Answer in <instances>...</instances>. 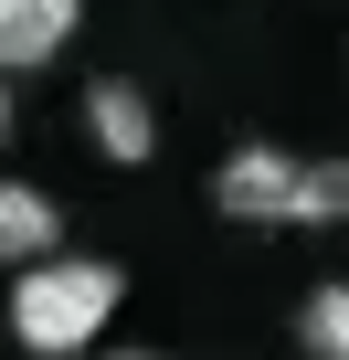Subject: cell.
Masks as SVG:
<instances>
[{
    "label": "cell",
    "instance_id": "1",
    "mask_svg": "<svg viewBox=\"0 0 349 360\" xmlns=\"http://www.w3.org/2000/svg\"><path fill=\"white\" fill-rule=\"evenodd\" d=\"M117 297H127V276H117L106 255H32L22 286H11V339H22L32 360H74V349L117 318Z\"/></svg>",
    "mask_w": 349,
    "mask_h": 360
},
{
    "label": "cell",
    "instance_id": "2",
    "mask_svg": "<svg viewBox=\"0 0 349 360\" xmlns=\"http://www.w3.org/2000/svg\"><path fill=\"white\" fill-rule=\"evenodd\" d=\"M212 202L233 223H349V159H286V148H233L212 169Z\"/></svg>",
    "mask_w": 349,
    "mask_h": 360
},
{
    "label": "cell",
    "instance_id": "3",
    "mask_svg": "<svg viewBox=\"0 0 349 360\" xmlns=\"http://www.w3.org/2000/svg\"><path fill=\"white\" fill-rule=\"evenodd\" d=\"M85 138H96L117 169H138V159L159 148V106H148L127 75H96V85H85Z\"/></svg>",
    "mask_w": 349,
    "mask_h": 360
},
{
    "label": "cell",
    "instance_id": "4",
    "mask_svg": "<svg viewBox=\"0 0 349 360\" xmlns=\"http://www.w3.org/2000/svg\"><path fill=\"white\" fill-rule=\"evenodd\" d=\"M74 22H85V0H0V75L53 64L74 43Z\"/></svg>",
    "mask_w": 349,
    "mask_h": 360
},
{
    "label": "cell",
    "instance_id": "5",
    "mask_svg": "<svg viewBox=\"0 0 349 360\" xmlns=\"http://www.w3.org/2000/svg\"><path fill=\"white\" fill-rule=\"evenodd\" d=\"M32 255H53V202L32 180H0V265H32Z\"/></svg>",
    "mask_w": 349,
    "mask_h": 360
},
{
    "label": "cell",
    "instance_id": "6",
    "mask_svg": "<svg viewBox=\"0 0 349 360\" xmlns=\"http://www.w3.org/2000/svg\"><path fill=\"white\" fill-rule=\"evenodd\" d=\"M296 339H307V360H349V286H317L296 307Z\"/></svg>",
    "mask_w": 349,
    "mask_h": 360
},
{
    "label": "cell",
    "instance_id": "7",
    "mask_svg": "<svg viewBox=\"0 0 349 360\" xmlns=\"http://www.w3.org/2000/svg\"><path fill=\"white\" fill-rule=\"evenodd\" d=\"M0 138H11V75H0Z\"/></svg>",
    "mask_w": 349,
    "mask_h": 360
},
{
    "label": "cell",
    "instance_id": "8",
    "mask_svg": "<svg viewBox=\"0 0 349 360\" xmlns=\"http://www.w3.org/2000/svg\"><path fill=\"white\" fill-rule=\"evenodd\" d=\"M117 360H159V349H117Z\"/></svg>",
    "mask_w": 349,
    "mask_h": 360
}]
</instances>
